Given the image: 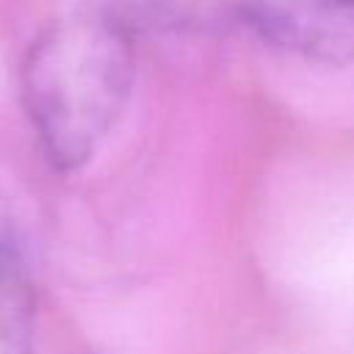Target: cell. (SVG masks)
Returning a JSON list of instances; mask_svg holds the SVG:
<instances>
[{
	"label": "cell",
	"mask_w": 354,
	"mask_h": 354,
	"mask_svg": "<svg viewBox=\"0 0 354 354\" xmlns=\"http://www.w3.org/2000/svg\"><path fill=\"white\" fill-rule=\"evenodd\" d=\"M235 14L285 53L321 64L354 61V0H235Z\"/></svg>",
	"instance_id": "2"
},
{
	"label": "cell",
	"mask_w": 354,
	"mask_h": 354,
	"mask_svg": "<svg viewBox=\"0 0 354 354\" xmlns=\"http://www.w3.org/2000/svg\"><path fill=\"white\" fill-rule=\"evenodd\" d=\"M136 77L130 30L113 17L47 28L22 64V102L53 169L80 171L124 113Z\"/></svg>",
	"instance_id": "1"
},
{
	"label": "cell",
	"mask_w": 354,
	"mask_h": 354,
	"mask_svg": "<svg viewBox=\"0 0 354 354\" xmlns=\"http://www.w3.org/2000/svg\"><path fill=\"white\" fill-rule=\"evenodd\" d=\"M36 285L25 252L0 238V354H33Z\"/></svg>",
	"instance_id": "3"
}]
</instances>
